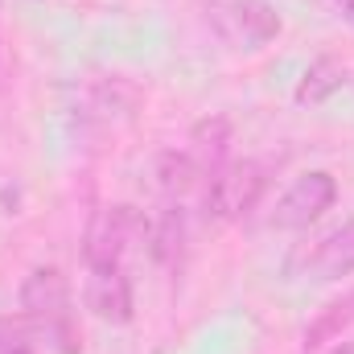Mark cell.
Segmentation results:
<instances>
[{
    "instance_id": "obj_7",
    "label": "cell",
    "mask_w": 354,
    "mask_h": 354,
    "mask_svg": "<svg viewBox=\"0 0 354 354\" xmlns=\"http://www.w3.org/2000/svg\"><path fill=\"white\" fill-rule=\"evenodd\" d=\"M227 145H231V124L223 120V115H210V120H202L194 132H189V161L202 169V174H218L223 165H227Z\"/></svg>"
},
{
    "instance_id": "obj_9",
    "label": "cell",
    "mask_w": 354,
    "mask_h": 354,
    "mask_svg": "<svg viewBox=\"0 0 354 354\" xmlns=\"http://www.w3.org/2000/svg\"><path fill=\"white\" fill-rule=\"evenodd\" d=\"M0 354H33V338H29L25 317H12V313L0 317Z\"/></svg>"
},
{
    "instance_id": "obj_1",
    "label": "cell",
    "mask_w": 354,
    "mask_h": 354,
    "mask_svg": "<svg viewBox=\"0 0 354 354\" xmlns=\"http://www.w3.org/2000/svg\"><path fill=\"white\" fill-rule=\"evenodd\" d=\"M21 317L29 330L46 334V342L58 354H79V326H75V301L71 280L62 268L41 264L33 268L21 284Z\"/></svg>"
},
{
    "instance_id": "obj_11",
    "label": "cell",
    "mask_w": 354,
    "mask_h": 354,
    "mask_svg": "<svg viewBox=\"0 0 354 354\" xmlns=\"http://www.w3.org/2000/svg\"><path fill=\"white\" fill-rule=\"evenodd\" d=\"M330 354H354V342H338V346H334Z\"/></svg>"
},
{
    "instance_id": "obj_8",
    "label": "cell",
    "mask_w": 354,
    "mask_h": 354,
    "mask_svg": "<svg viewBox=\"0 0 354 354\" xmlns=\"http://www.w3.org/2000/svg\"><path fill=\"white\" fill-rule=\"evenodd\" d=\"M342 83H346V66H342V58L322 54V58H313L309 71L301 75V83H297V103H301V107H317V103H326L330 95H338Z\"/></svg>"
},
{
    "instance_id": "obj_10",
    "label": "cell",
    "mask_w": 354,
    "mask_h": 354,
    "mask_svg": "<svg viewBox=\"0 0 354 354\" xmlns=\"http://www.w3.org/2000/svg\"><path fill=\"white\" fill-rule=\"evenodd\" d=\"M322 8H326L330 17H338L342 25H351L354 29V0H322Z\"/></svg>"
},
{
    "instance_id": "obj_4",
    "label": "cell",
    "mask_w": 354,
    "mask_h": 354,
    "mask_svg": "<svg viewBox=\"0 0 354 354\" xmlns=\"http://www.w3.org/2000/svg\"><path fill=\"white\" fill-rule=\"evenodd\" d=\"M334 202H338V181H334V174L309 169V174H301L280 198H276L268 223H272L276 231H305V227H313L326 210H334Z\"/></svg>"
},
{
    "instance_id": "obj_5",
    "label": "cell",
    "mask_w": 354,
    "mask_h": 354,
    "mask_svg": "<svg viewBox=\"0 0 354 354\" xmlns=\"http://www.w3.org/2000/svg\"><path fill=\"white\" fill-rule=\"evenodd\" d=\"M83 305L107 326H128L136 317V297H132L128 268L120 260H87Z\"/></svg>"
},
{
    "instance_id": "obj_3",
    "label": "cell",
    "mask_w": 354,
    "mask_h": 354,
    "mask_svg": "<svg viewBox=\"0 0 354 354\" xmlns=\"http://www.w3.org/2000/svg\"><path fill=\"white\" fill-rule=\"evenodd\" d=\"M260 194H264V169L256 161H227L218 174L206 177L202 210H206V218L227 223V218L248 214L260 202Z\"/></svg>"
},
{
    "instance_id": "obj_6",
    "label": "cell",
    "mask_w": 354,
    "mask_h": 354,
    "mask_svg": "<svg viewBox=\"0 0 354 354\" xmlns=\"http://www.w3.org/2000/svg\"><path fill=\"white\" fill-rule=\"evenodd\" d=\"M351 272H354V218H346L313 243V252L305 256V280L330 284V280H342Z\"/></svg>"
},
{
    "instance_id": "obj_2",
    "label": "cell",
    "mask_w": 354,
    "mask_h": 354,
    "mask_svg": "<svg viewBox=\"0 0 354 354\" xmlns=\"http://www.w3.org/2000/svg\"><path fill=\"white\" fill-rule=\"evenodd\" d=\"M202 17L214 37L235 54H256L280 37L284 21L272 0H202Z\"/></svg>"
}]
</instances>
